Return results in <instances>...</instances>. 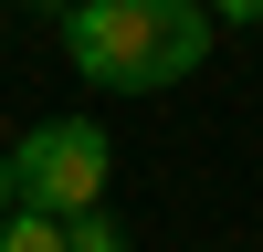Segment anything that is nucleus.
<instances>
[{
    "label": "nucleus",
    "instance_id": "39448f33",
    "mask_svg": "<svg viewBox=\"0 0 263 252\" xmlns=\"http://www.w3.org/2000/svg\"><path fill=\"white\" fill-rule=\"evenodd\" d=\"M211 21H263V0H211Z\"/></svg>",
    "mask_w": 263,
    "mask_h": 252
},
{
    "label": "nucleus",
    "instance_id": "423d86ee",
    "mask_svg": "<svg viewBox=\"0 0 263 252\" xmlns=\"http://www.w3.org/2000/svg\"><path fill=\"white\" fill-rule=\"evenodd\" d=\"M21 200V179H11V137H0V210H11Z\"/></svg>",
    "mask_w": 263,
    "mask_h": 252
},
{
    "label": "nucleus",
    "instance_id": "20e7f679",
    "mask_svg": "<svg viewBox=\"0 0 263 252\" xmlns=\"http://www.w3.org/2000/svg\"><path fill=\"white\" fill-rule=\"evenodd\" d=\"M63 242L74 252H126V231H116V210H84V221H63Z\"/></svg>",
    "mask_w": 263,
    "mask_h": 252
},
{
    "label": "nucleus",
    "instance_id": "f03ea898",
    "mask_svg": "<svg viewBox=\"0 0 263 252\" xmlns=\"http://www.w3.org/2000/svg\"><path fill=\"white\" fill-rule=\"evenodd\" d=\"M105 168H116V147H105L95 116H42V126H21V137H11L21 210H53V221L105 210Z\"/></svg>",
    "mask_w": 263,
    "mask_h": 252
},
{
    "label": "nucleus",
    "instance_id": "f257e3e1",
    "mask_svg": "<svg viewBox=\"0 0 263 252\" xmlns=\"http://www.w3.org/2000/svg\"><path fill=\"white\" fill-rule=\"evenodd\" d=\"M211 0H74L63 11V63L95 95H168L211 63Z\"/></svg>",
    "mask_w": 263,
    "mask_h": 252
},
{
    "label": "nucleus",
    "instance_id": "7ed1b4c3",
    "mask_svg": "<svg viewBox=\"0 0 263 252\" xmlns=\"http://www.w3.org/2000/svg\"><path fill=\"white\" fill-rule=\"evenodd\" d=\"M0 252H74V242H63V221H53V210H0Z\"/></svg>",
    "mask_w": 263,
    "mask_h": 252
}]
</instances>
